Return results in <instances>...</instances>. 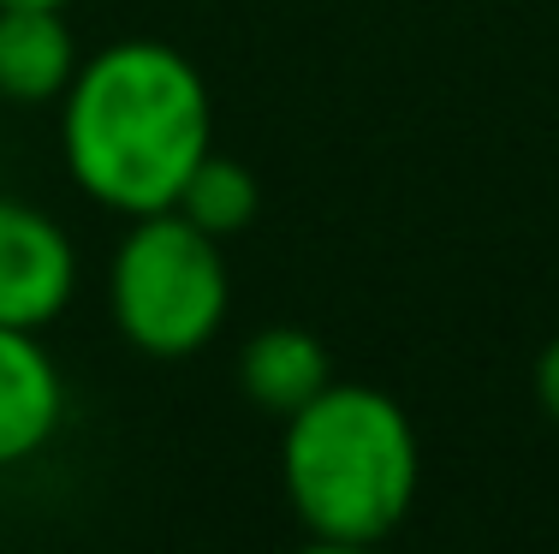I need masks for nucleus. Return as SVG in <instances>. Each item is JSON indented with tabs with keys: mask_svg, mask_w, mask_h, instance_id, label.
<instances>
[{
	"mask_svg": "<svg viewBox=\"0 0 559 554\" xmlns=\"http://www.w3.org/2000/svg\"><path fill=\"white\" fill-rule=\"evenodd\" d=\"M78 298V245L48 209L0 191V328L43 334Z\"/></svg>",
	"mask_w": 559,
	"mask_h": 554,
	"instance_id": "20e7f679",
	"label": "nucleus"
},
{
	"mask_svg": "<svg viewBox=\"0 0 559 554\" xmlns=\"http://www.w3.org/2000/svg\"><path fill=\"white\" fill-rule=\"evenodd\" d=\"M0 7H72V0H0Z\"/></svg>",
	"mask_w": 559,
	"mask_h": 554,
	"instance_id": "9b49d317",
	"label": "nucleus"
},
{
	"mask_svg": "<svg viewBox=\"0 0 559 554\" xmlns=\"http://www.w3.org/2000/svg\"><path fill=\"white\" fill-rule=\"evenodd\" d=\"M334 381V358H328L322 334L298 322H274V328H257L238 352V388L257 412H269L286 424L292 412L316 400V393Z\"/></svg>",
	"mask_w": 559,
	"mask_h": 554,
	"instance_id": "0eeeda50",
	"label": "nucleus"
},
{
	"mask_svg": "<svg viewBox=\"0 0 559 554\" xmlns=\"http://www.w3.org/2000/svg\"><path fill=\"white\" fill-rule=\"evenodd\" d=\"M292 554H381V543H322V537H310V543H298Z\"/></svg>",
	"mask_w": 559,
	"mask_h": 554,
	"instance_id": "9d476101",
	"label": "nucleus"
},
{
	"mask_svg": "<svg viewBox=\"0 0 559 554\" xmlns=\"http://www.w3.org/2000/svg\"><path fill=\"white\" fill-rule=\"evenodd\" d=\"M78 36L66 7H0V102L12 108H48L72 90Z\"/></svg>",
	"mask_w": 559,
	"mask_h": 554,
	"instance_id": "423d86ee",
	"label": "nucleus"
},
{
	"mask_svg": "<svg viewBox=\"0 0 559 554\" xmlns=\"http://www.w3.org/2000/svg\"><path fill=\"white\" fill-rule=\"evenodd\" d=\"M233 269L215 233L185 221L179 209L138 215L108 262V316L131 352L155 364L197 358L226 328Z\"/></svg>",
	"mask_w": 559,
	"mask_h": 554,
	"instance_id": "7ed1b4c3",
	"label": "nucleus"
},
{
	"mask_svg": "<svg viewBox=\"0 0 559 554\" xmlns=\"http://www.w3.org/2000/svg\"><path fill=\"white\" fill-rule=\"evenodd\" d=\"M215 150V102L185 60L155 36L96 48L60 96V155L72 185L108 215H162Z\"/></svg>",
	"mask_w": 559,
	"mask_h": 554,
	"instance_id": "f257e3e1",
	"label": "nucleus"
},
{
	"mask_svg": "<svg viewBox=\"0 0 559 554\" xmlns=\"http://www.w3.org/2000/svg\"><path fill=\"white\" fill-rule=\"evenodd\" d=\"M66 424V376L43 334L0 328V471L48 453Z\"/></svg>",
	"mask_w": 559,
	"mask_h": 554,
	"instance_id": "39448f33",
	"label": "nucleus"
},
{
	"mask_svg": "<svg viewBox=\"0 0 559 554\" xmlns=\"http://www.w3.org/2000/svg\"><path fill=\"white\" fill-rule=\"evenodd\" d=\"M423 483L411 412L376 381H328L280 424V490L322 543H388Z\"/></svg>",
	"mask_w": 559,
	"mask_h": 554,
	"instance_id": "f03ea898",
	"label": "nucleus"
},
{
	"mask_svg": "<svg viewBox=\"0 0 559 554\" xmlns=\"http://www.w3.org/2000/svg\"><path fill=\"white\" fill-rule=\"evenodd\" d=\"M536 405L559 424V334L542 346V358H536Z\"/></svg>",
	"mask_w": 559,
	"mask_h": 554,
	"instance_id": "1a4fd4ad",
	"label": "nucleus"
},
{
	"mask_svg": "<svg viewBox=\"0 0 559 554\" xmlns=\"http://www.w3.org/2000/svg\"><path fill=\"white\" fill-rule=\"evenodd\" d=\"M179 209L185 221H197L203 233H215V239H238V233L257 221V209H262V185L257 174H250L245 162H233V155H215L209 150L203 162H197V174L185 179V191H179Z\"/></svg>",
	"mask_w": 559,
	"mask_h": 554,
	"instance_id": "6e6552de",
	"label": "nucleus"
}]
</instances>
